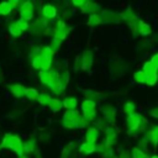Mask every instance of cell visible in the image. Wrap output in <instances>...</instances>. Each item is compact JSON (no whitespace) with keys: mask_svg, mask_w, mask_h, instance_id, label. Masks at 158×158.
Segmentation results:
<instances>
[{"mask_svg":"<svg viewBox=\"0 0 158 158\" xmlns=\"http://www.w3.org/2000/svg\"><path fill=\"white\" fill-rule=\"evenodd\" d=\"M62 123L65 128H81L85 127L89 122L77 110H72V111H67L63 115Z\"/></svg>","mask_w":158,"mask_h":158,"instance_id":"1","label":"cell"},{"mask_svg":"<svg viewBox=\"0 0 158 158\" xmlns=\"http://www.w3.org/2000/svg\"><path fill=\"white\" fill-rule=\"evenodd\" d=\"M0 146H1V148H7V149L14 151L15 153L19 154V157L25 154V152H23V143H22L21 138L19 136H16V135L6 133L2 137V141H1Z\"/></svg>","mask_w":158,"mask_h":158,"instance_id":"2","label":"cell"},{"mask_svg":"<svg viewBox=\"0 0 158 158\" xmlns=\"http://www.w3.org/2000/svg\"><path fill=\"white\" fill-rule=\"evenodd\" d=\"M126 123H127L128 133H136V132H141V131L143 130L142 127H144V126H143L144 120H143V117H142L139 114H133V115L127 116Z\"/></svg>","mask_w":158,"mask_h":158,"instance_id":"3","label":"cell"},{"mask_svg":"<svg viewBox=\"0 0 158 158\" xmlns=\"http://www.w3.org/2000/svg\"><path fill=\"white\" fill-rule=\"evenodd\" d=\"M95 106H96L95 101L89 100V99H85V100L81 102L83 117H84L88 122H90V121L95 117V115H96V109H95Z\"/></svg>","mask_w":158,"mask_h":158,"instance_id":"4","label":"cell"},{"mask_svg":"<svg viewBox=\"0 0 158 158\" xmlns=\"http://www.w3.org/2000/svg\"><path fill=\"white\" fill-rule=\"evenodd\" d=\"M38 75H40V79H41V81L43 83V84H46L47 86H52L53 85V83L58 79V77H59V74L57 73V72H54V70H52V69H49V70H41L40 73H38Z\"/></svg>","mask_w":158,"mask_h":158,"instance_id":"5","label":"cell"},{"mask_svg":"<svg viewBox=\"0 0 158 158\" xmlns=\"http://www.w3.org/2000/svg\"><path fill=\"white\" fill-rule=\"evenodd\" d=\"M101 19H102V22H110V23H117L121 21V15L116 14V12H112V11H107V10H104L101 11Z\"/></svg>","mask_w":158,"mask_h":158,"instance_id":"6","label":"cell"},{"mask_svg":"<svg viewBox=\"0 0 158 158\" xmlns=\"http://www.w3.org/2000/svg\"><path fill=\"white\" fill-rule=\"evenodd\" d=\"M93 64V52L91 51H84V53L80 57V68L83 70L90 69Z\"/></svg>","mask_w":158,"mask_h":158,"instance_id":"7","label":"cell"},{"mask_svg":"<svg viewBox=\"0 0 158 158\" xmlns=\"http://www.w3.org/2000/svg\"><path fill=\"white\" fill-rule=\"evenodd\" d=\"M41 14H42V16H43L44 19L51 20V19H54V17L57 16V9H56L53 5L47 4V5H44V6L42 7Z\"/></svg>","mask_w":158,"mask_h":158,"instance_id":"8","label":"cell"},{"mask_svg":"<svg viewBox=\"0 0 158 158\" xmlns=\"http://www.w3.org/2000/svg\"><path fill=\"white\" fill-rule=\"evenodd\" d=\"M99 138V131L96 127H90L88 128L86 133H85V142H89V143H94L98 141Z\"/></svg>","mask_w":158,"mask_h":158,"instance_id":"9","label":"cell"},{"mask_svg":"<svg viewBox=\"0 0 158 158\" xmlns=\"http://www.w3.org/2000/svg\"><path fill=\"white\" fill-rule=\"evenodd\" d=\"M9 89L10 91L16 96V98H22L26 95V89L23 85L21 84H12V85H9Z\"/></svg>","mask_w":158,"mask_h":158,"instance_id":"10","label":"cell"},{"mask_svg":"<svg viewBox=\"0 0 158 158\" xmlns=\"http://www.w3.org/2000/svg\"><path fill=\"white\" fill-rule=\"evenodd\" d=\"M20 2L19 1H4L0 4V7H1V15H9L12 9L15 6H17Z\"/></svg>","mask_w":158,"mask_h":158,"instance_id":"11","label":"cell"},{"mask_svg":"<svg viewBox=\"0 0 158 158\" xmlns=\"http://www.w3.org/2000/svg\"><path fill=\"white\" fill-rule=\"evenodd\" d=\"M95 151H98V148H96V144H94V143L84 142V143H81V144L79 146V152H80L81 154H91V153H94Z\"/></svg>","mask_w":158,"mask_h":158,"instance_id":"12","label":"cell"},{"mask_svg":"<svg viewBox=\"0 0 158 158\" xmlns=\"http://www.w3.org/2000/svg\"><path fill=\"white\" fill-rule=\"evenodd\" d=\"M77 105H78V100H77V98H74V96H68V98H65V99L63 100V107H65L67 111L75 110Z\"/></svg>","mask_w":158,"mask_h":158,"instance_id":"13","label":"cell"},{"mask_svg":"<svg viewBox=\"0 0 158 158\" xmlns=\"http://www.w3.org/2000/svg\"><path fill=\"white\" fill-rule=\"evenodd\" d=\"M102 115H104L105 120H107L109 122H114V120H115V109L110 105H106L102 109Z\"/></svg>","mask_w":158,"mask_h":158,"instance_id":"14","label":"cell"},{"mask_svg":"<svg viewBox=\"0 0 158 158\" xmlns=\"http://www.w3.org/2000/svg\"><path fill=\"white\" fill-rule=\"evenodd\" d=\"M116 142V132L114 131V128H107L106 130V139H105V144L107 148H111V146Z\"/></svg>","mask_w":158,"mask_h":158,"instance_id":"15","label":"cell"},{"mask_svg":"<svg viewBox=\"0 0 158 158\" xmlns=\"http://www.w3.org/2000/svg\"><path fill=\"white\" fill-rule=\"evenodd\" d=\"M138 33L141 36H149L152 33V28L148 23L143 22V21H138Z\"/></svg>","mask_w":158,"mask_h":158,"instance_id":"16","label":"cell"},{"mask_svg":"<svg viewBox=\"0 0 158 158\" xmlns=\"http://www.w3.org/2000/svg\"><path fill=\"white\" fill-rule=\"evenodd\" d=\"M98 10H99V6L95 2H93V1H86L85 5L81 7V11L83 12H90V15L96 14Z\"/></svg>","mask_w":158,"mask_h":158,"instance_id":"17","label":"cell"},{"mask_svg":"<svg viewBox=\"0 0 158 158\" xmlns=\"http://www.w3.org/2000/svg\"><path fill=\"white\" fill-rule=\"evenodd\" d=\"M147 138H148L149 143H153V144H157V143H158V126L153 127V128L148 132Z\"/></svg>","mask_w":158,"mask_h":158,"instance_id":"18","label":"cell"},{"mask_svg":"<svg viewBox=\"0 0 158 158\" xmlns=\"http://www.w3.org/2000/svg\"><path fill=\"white\" fill-rule=\"evenodd\" d=\"M102 22V19H101V15L100 14H93L89 16V20H88V25L89 26H98Z\"/></svg>","mask_w":158,"mask_h":158,"instance_id":"19","label":"cell"},{"mask_svg":"<svg viewBox=\"0 0 158 158\" xmlns=\"http://www.w3.org/2000/svg\"><path fill=\"white\" fill-rule=\"evenodd\" d=\"M48 107H49V109H51L53 112H58V111H59V110L63 107V101H60L59 99H56V98H53Z\"/></svg>","mask_w":158,"mask_h":158,"instance_id":"20","label":"cell"},{"mask_svg":"<svg viewBox=\"0 0 158 158\" xmlns=\"http://www.w3.org/2000/svg\"><path fill=\"white\" fill-rule=\"evenodd\" d=\"M157 81H158V72L157 73H148L147 74V77H146V84L147 85L153 86V85L157 84Z\"/></svg>","mask_w":158,"mask_h":158,"instance_id":"21","label":"cell"},{"mask_svg":"<svg viewBox=\"0 0 158 158\" xmlns=\"http://www.w3.org/2000/svg\"><path fill=\"white\" fill-rule=\"evenodd\" d=\"M9 32H10V35L14 36V37H19V36H21V33H22V31H21L20 27L17 26V22H12V23L9 26Z\"/></svg>","mask_w":158,"mask_h":158,"instance_id":"22","label":"cell"},{"mask_svg":"<svg viewBox=\"0 0 158 158\" xmlns=\"http://www.w3.org/2000/svg\"><path fill=\"white\" fill-rule=\"evenodd\" d=\"M146 74H148V73H157L158 72V68L151 62V60H148V62H146L144 64H143V69H142Z\"/></svg>","mask_w":158,"mask_h":158,"instance_id":"23","label":"cell"},{"mask_svg":"<svg viewBox=\"0 0 158 158\" xmlns=\"http://www.w3.org/2000/svg\"><path fill=\"white\" fill-rule=\"evenodd\" d=\"M25 96H26L27 99H30V100H38L40 94H38V91H37L36 89H33V88H27Z\"/></svg>","mask_w":158,"mask_h":158,"instance_id":"24","label":"cell"},{"mask_svg":"<svg viewBox=\"0 0 158 158\" xmlns=\"http://www.w3.org/2000/svg\"><path fill=\"white\" fill-rule=\"evenodd\" d=\"M135 111H136V106H135V104H133V102H130V101L125 102V105H123V112H125L127 116L136 114Z\"/></svg>","mask_w":158,"mask_h":158,"instance_id":"25","label":"cell"},{"mask_svg":"<svg viewBox=\"0 0 158 158\" xmlns=\"http://www.w3.org/2000/svg\"><path fill=\"white\" fill-rule=\"evenodd\" d=\"M35 147H36V144H35V139H31V141L25 142V143H23V152H25V154L32 153V152L35 151Z\"/></svg>","mask_w":158,"mask_h":158,"instance_id":"26","label":"cell"},{"mask_svg":"<svg viewBox=\"0 0 158 158\" xmlns=\"http://www.w3.org/2000/svg\"><path fill=\"white\" fill-rule=\"evenodd\" d=\"M146 77H147V74L143 72V70H137V72H135V74H133V79L137 81V83H146Z\"/></svg>","mask_w":158,"mask_h":158,"instance_id":"27","label":"cell"},{"mask_svg":"<svg viewBox=\"0 0 158 158\" xmlns=\"http://www.w3.org/2000/svg\"><path fill=\"white\" fill-rule=\"evenodd\" d=\"M52 99H53V98H51L48 94H40V98H38V100H37V101H38L41 105L49 106V104H51Z\"/></svg>","mask_w":158,"mask_h":158,"instance_id":"28","label":"cell"},{"mask_svg":"<svg viewBox=\"0 0 158 158\" xmlns=\"http://www.w3.org/2000/svg\"><path fill=\"white\" fill-rule=\"evenodd\" d=\"M131 157H132V158H149L142 149H139V148H137V147H135V148L132 149Z\"/></svg>","mask_w":158,"mask_h":158,"instance_id":"29","label":"cell"},{"mask_svg":"<svg viewBox=\"0 0 158 158\" xmlns=\"http://www.w3.org/2000/svg\"><path fill=\"white\" fill-rule=\"evenodd\" d=\"M20 16L25 21H31L33 19V11H20Z\"/></svg>","mask_w":158,"mask_h":158,"instance_id":"30","label":"cell"},{"mask_svg":"<svg viewBox=\"0 0 158 158\" xmlns=\"http://www.w3.org/2000/svg\"><path fill=\"white\" fill-rule=\"evenodd\" d=\"M32 9H33V2H31V1H23L21 4L20 11H32Z\"/></svg>","mask_w":158,"mask_h":158,"instance_id":"31","label":"cell"},{"mask_svg":"<svg viewBox=\"0 0 158 158\" xmlns=\"http://www.w3.org/2000/svg\"><path fill=\"white\" fill-rule=\"evenodd\" d=\"M58 80L65 86V85L68 84V81H69V74H68V72H63V73H60L59 77H58Z\"/></svg>","mask_w":158,"mask_h":158,"instance_id":"32","label":"cell"},{"mask_svg":"<svg viewBox=\"0 0 158 158\" xmlns=\"http://www.w3.org/2000/svg\"><path fill=\"white\" fill-rule=\"evenodd\" d=\"M17 22V26L20 27V30L23 32V31H27L28 28H30V25H28V22L27 21H25V20H22V19H20L19 21H16Z\"/></svg>","mask_w":158,"mask_h":158,"instance_id":"33","label":"cell"},{"mask_svg":"<svg viewBox=\"0 0 158 158\" xmlns=\"http://www.w3.org/2000/svg\"><path fill=\"white\" fill-rule=\"evenodd\" d=\"M149 115H151L152 117H154V118H158V106L153 107V109L149 111Z\"/></svg>","mask_w":158,"mask_h":158,"instance_id":"34","label":"cell"},{"mask_svg":"<svg viewBox=\"0 0 158 158\" xmlns=\"http://www.w3.org/2000/svg\"><path fill=\"white\" fill-rule=\"evenodd\" d=\"M151 62H152V63H153V64H154V65L158 68V53H156V54H154V56L151 58Z\"/></svg>","mask_w":158,"mask_h":158,"instance_id":"35","label":"cell"},{"mask_svg":"<svg viewBox=\"0 0 158 158\" xmlns=\"http://www.w3.org/2000/svg\"><path fill=\"white\" fill-rule=\"evenodd\" d=\"M85 2H86V1H83V0H79V1H73V4H74L75 6H79L80 9H81V7L85 5Z\"/></svg>","mask_w":158,"mask_h":158,"instance_id":"36","label":"cell"},{"mask_svg":"<svg viewBox=\"0 0 158 158\" xmlns=\"http://www.w3.org/2000/svg\"><path fill=\"white\" fill-rule=\"evenodd\" d=\"M118 158H132L131 156H130V153L127 152V151H125V152H122L121 154H120V157Z\"/></svg>","mask_w":158,"mask_h":158,"instance_id":"37","label":"cell"},{"mask_svg":"<svg viewBox=\"0 0 158 158\" xmlns=\"http://www.w3.org/2000/svg\"><path fill=\"white\" fill-rule=\"evenodd\" d=\"M19 158H27V157H26V154H23V156H21V157H19Z\"/></svg>","mask_w":158,"mask_h":158,"instance_id":"38","label":"cell"},{"mask_svg":"<svg viewBox=\"0 0 158 158\" xmlns=\"http://www.w3.org/2000/svg\"><path fill=\"white\" fill-rule=\"evenodd\" d=\"M151 158H158V156H153V157H151Z\"/></svg>","mask_w":158,"mask_h":158,"instance_id":"39","label":"cell"},{"mask_svg":"<svg viewBox=\"0 0 158 158\" xmlns=\"http://www.w3.org/2000/svg\"><path fill=\"white\" fill-rule=\"evenodd\" d=\"M0 15H1V7H0Z\"/></svg>","mask_w":158,"mask_h":158,"instance_id":"40","label":"cell"},{"mask_svg":"<svg viewBox=\"0 0 158 158\" xmlns=\"http://www.w3.org/2000/svg\"><path fill=\"white\" fill-rule=\"evenodd\" d=\"M0 148H1V146H0Z\"/></svg>","mask_w":158,"mask_h":158,"instance_id":"41","label":"cell"}]
</instances>
